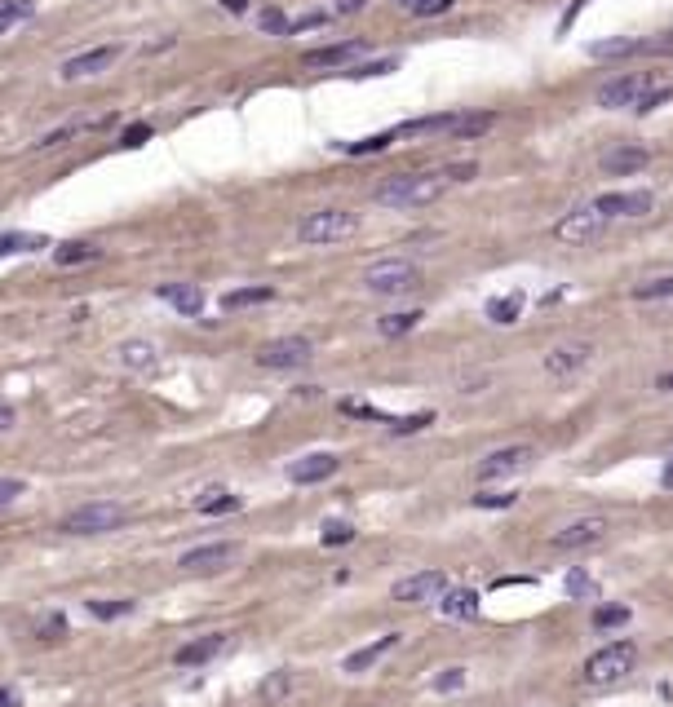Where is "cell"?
Returning <instances> with one entry per match:
<instances>
[{"label": "cell", "instance_id": "f1b7e54d", "mask_svg": "<svg viewBox=\"0 0 673 707\" xmlns=\"http://www.w3.org/2000/svg\"><path fill=\"white\" fill-rule=\"evenodd\" d=\"M275 301V288H235L222 297V310H249V305H267Z\"/></svg>", "mask_w": 673, "mask_h": 707}, {"label": "cell", "instance_id": "8992f818", "mask_svg": "<svg viewBox=\"0 0 673 707\" xmlns=\"http://www.w3.org/2000/svg\"><path fill=\"white\" fill-rule=\"evenodd\" d=\"M652 89H656V85H652L647 71H620V76H611V80L598 85V107H603V111H625V107L638 111V102H643Z\"/></svg>", "mask_w": 673, "mask_h": 707}, {"label": "cell", "instance_id": "f546056e", "mask_svg": "<svg viewBox=\"0 0 673 707\" xmlns=\"http://www.w3.org/2000/svg\"><path fill=\"white\" fill-rule=\"evenodd\" d=\"M416 323H421V310H395V314H382V319H377V332L395 341V337L412 332Z\"/></svg>", "mask_w": 673, "mask_h": 707}, {"label": "cell", "instance_id": "9f6ffc18", "mask_svg": "<svg viewBox=\"0 0 673 707\" xmlns=\"http://www.w3.org/2000/svg\"><path fill=\"white\" fill-rule=\"evenodd\" d=\"M656 389H665V394H673V371H665V376L656 380Z\"/></svg>", "mask_w": 673, "mask_h": 707}, {"label": "cell", "instance_id": "2e32d148", "mask_svg": "<svg viewBox=\"0 0 673 707\" xmlns=\"http://www.w3.org/2000/svg\"><path fill=\"white\" fill-rule=\"evenodd\" d=\"M652 164V150L647 146H611L603 150V173L607 177H634Z\"/></svg>", "mask_w": 673, "mask_h": 707}, {"label": "cell", "instance_id": "5bb4252c", "mask_svg": "<svg viewBox=\"0 0 673 707\" xmlns=\"http://www.w3.org/2000/svg\"><path fill=\"white\" fill-rule=\"evenodd\" d=\"M652 191H611V195H598L594 208L611 222V217H647L652 213Z\"/></svg>", "mask_w": 673, "mask_h": 707}, {"label": "cell", "instance_id": "6f0895ef", "mask_svg": "<svg viewBox=\"0 0 673 707\" xmlns=\"http://www.w3.org/2000/svg\"><path fill=\"white\" fill-rule=\"evenodd\" d=\"M226 9H231V13H244V9H249V0H226Z\"/></svg>", "mask_w": 673, "mask_h": 707}, {"label": "cell", "instance_id": "8fae6325", "mask_svg": "<svg viewBox=\"0 0 673 707\" xmlns=\"http://www.w3.org/2000/svg\"><path fill=\"white\" fill-rule=\"evenodd\" d=\"M603 226H607V217L589 204V208H571L567 217H558L554 222V239L558 243H589V239L603 235Z\"/></svg>", "mask_w": 673, "mask_h": 707}, {"label": "cell", "instance_id": "11a10c76", "mask_svg": "<svg viewBox=\"0 0 673 707\" xmlns=\"http://www.w3.org/2000/svg\"><path fill=\"white\" fill-rule=\"evenodd\" d=\"M580 4H585V0H571V9H567V18H562V27H571V18L580 13Z\"/></svg>", "mask_w": 673, "mask_h": 707}, {"label": "cell", "instance_id": "7bdbcfd3", "mask_svg": "<svg viewBox=\"0 0 673 707\" xmlns=\"http://www.w3.org/2000/svg\"><path fill=\"white\" fill-rule=\"evenodd\" d=\"M288 690H292V677H288V672H275L267 686H262V699H283Z\"/></svg>", "mask_w": 673, "mask_h": 707}, {"label": "cell", "instance_id": "30bf717a", "mask_svg": "<svg viewBox=\"0 0 673 707\" xmlns=\"http://www.w3.org/2000/svg\"><path fill=\"white\" fill-rule=\"evenodd\" d=\"M532 460H537V447L510 443V447H497V451H488V456L479 460V477H483V482H497V477H510V473L528 469Z\"/></svg>", "mask_w": 673, "mask_h": 707}, {"label": "cell", "instance_id": "7dc6e473", "mask_svg": "<svg viewBox=\"0 0 673 707\" xmlns=\"http://www.w3.org/2000/svg\"><path fill=\"white\" fill-rule=\"evenodd\" d=\"M146 137H151V124H129V128L120 133V142H125V146H142Z\"/></svg>", "mask_w": 673, "mask_h": 707}, {"label": "cell", "instance_id": "74e56055", "mask_svg": "<svg viewBox=\"0 0 673 707\" xmlns=\"http://www.w3.org/2000/svg\"><path fill=\"white\" fill-rule=\"evenodd\" d=\"M395 137H399V133L390 128V133H377V137H364V142H350L346 150H350V155H373V150H386V146H390Z\"/></svg>", "mask_w": 673, "mask_h": 707}, {"label": "cell", "instance_id": "9a60e30c", "mask_svg": "<svg viewBox=\"0 0 673 707\" xmlns=\"http://www.w3.org/2000/svg\"><path fill=\"white\" fill-rule=\"evenodd\" d=\"M337 469H341V460H337L332 451H310V456H301V460H292V465H288V482H297V486H315V482H328Z\"/></svg>", "mask_w": 673, "mask_h": 707}, {"label": "cell", "instance_id": "f5cc1de1", "mask_svg": "<svg viewBox=\"0 0 673 707\" xmlns=\"http://www.w3.org/2000/svg\"><path fill=\"white\" fill-rule=\"evenodd\" d=\"M13 420H18V416H13V407H9V402H0V434H9V429H13Z\"/></svg>", "mask_w": 673, "mask_h": 707}, {"label": "cell", "instance_id": "e0dca14e", "mask_svg": "<svg viewBox=\"0 0 673 707\" xmlns=\"http://www.w3.org/2000/svg\"><path fill=\"white\" fill-rule=\"evenodd\" d=\"M589 358H594V345H589V341H562V345H554V350L545 354V371H549V376H571V371H580Z\"/></svg>", "mask_w": 673, "mask_h": 707}, {"label": "cell", "instance_id": "277c9868", "mask_svg": "<svg viewBox=\"0 0 673 707\" xmlns=\"http://www.w3.org/2000/svg\"><path fill=\"white\" fill-rule=\"evenodd\" d=\"M125 522H129V508L103 500V504H80L76 513H67L58 531H67V535H107V531H120Z\"/></svg>", "mask_w": 673, "mask_h": 707}, {"label": "cell", "instance_id": "e575fe53", "mask_svg": "<svg viewBox=\"0 0 673 707\" xmlns=\"http://www.w3.org/2000/svg\"><path fill=\"white\" fill-rule=\"evenodd\" d=\"M562 589H567V597H576V601H598V584H594L585 571H567Z\"/></svg>", "mask_w": 673, "mask_h": 707}, {"label": "cell", "instance_id": "f907efd6", "mask_svg": "<svg viewBox=\"0 0 673 707\" xmlns=\"http://www.w3.org/2000/svg\"><path fill=\"white\" fill-rule=\"evenodd\" d=\"M0 707H22V695L13 686H0Z\"/></svg>", "mask_w": 673, "mask_h": 707}, {"label": "cell", "instance_id": "8d00e7d4", "mask_svg": "<svg viewBox=\"0 0 673 707\" xmlns=\"http://www.w3.org/2000/svg\"><path fill=\"white\" fill-rule=\"evenodd\" d=\"M629 623V605H598L594 610V628H620Z\"/></svg>", "mask_w": 673, "mask_h": 707}, {"label": "cell", "instance_id": "d590c367", "mask_svg": "<svg viewBox=\"0 0 673 707\" xmlns=\"http://www.w3.org/2000/svg\"><path fill=\"white\" fill-rule=\"evenodd\" d=\"M129 610H134V601H125V597H120V601H103V597L89 601V614H94V619H120V614H129Z\"/></svg>", "mask_w": 673, "mask_h": 707}, {"label": "cell", "instance_id": "3957f363", "mask_svg": "<svg viewBox=\"0 0 673 707\" xmlns=\"http://www.w3.org/2000/svg\"><path fill=\"white\" fill-rule=\"evenodd\" d=\"M634 663H638V646L634 641H611V646H603L585 659V681L589 686H611V681L629 677Z\"/></svg>", "mask_w": 673, "mask_h": 707}, {"label": "cell", "instance_id": "1f68e13d", "mask_svg": "<svg viewBox=\"0 0 673 707\" xmlns=\"http://www.w3.org/2000/svg\"><path fill=\"white\" fill-rule=\"evenodd\" d=\"M36 13V0H0V36H9L18 22Z\"/></svg>", "mask_w": 673, "mask_h": 707}, {"label": "cell", "instance_id": "4fadbf2b", "mask_svg": "<svg viewBox=\"0 0 673 707\" xmlns=\"http://www.w3.org/2000/svg\"><path fill=\"white\" fill-rule=\"evenodd\" d=\"M447 592V575L443 571H421V575H407L399 580L390 597L395 601H404V605H421V601H434V597H443Z\"/></svg>", "mask_w": 673, "mask_h": 707}, {"label": "cell", "instance_id": "ac0fdd59", "mask_svg": "<svg viewBox=\"0 0 673 707\" xmlns=\"http://www.w3.org/2000/svg\"><path fill=\"white\" fill-rule=\"evenodd\" d=\"M226 650V632H209V637H200V641H191V646H182L177 654H173V663L177 668H204L209 659H217Z\"/></svg>", "mask_w": 673, "mask_h": 707}, {"label": "cell", "instance_id": "db71d44e", "mask_svg": "<svg viewBox=\"0 0 673 707\" xmlns=\"http://www.w3.org/2000/svg\"><path fill=\"white\" fill-rule=\"evenodd\" d=\"M661 486H665V491H673V460L661 469Z\"/></svg>", "mask_w": 673, "mask_h": 707}, {"label": "cell", "instance_id": "7c38bea8", "mask_svg": "<svg viewBox=\"0 0 673 707\" xmlns=\"http://www.w3.org/2000/svg\"><path fill=\"white\" fill-rule=\"evenodd\" d=\"M607 535V517H576V522H567L562 531H554L549 535V544L558 549V553H571V549H589V544H598Z\"/></svg>", "mask_w": 673, "mask_h": 707}, {"label": "cell", "instance_id": "7a4b0ae2", "mask_svg": "<svg viewBox=\"0 0 673 707\" xmlns=\"http://www.w3.org/2000/svg\"><path fill=\"white\" fill-rule=\"evenodd\" d=\"M355 231H359V217H355V213H346V208H315V213H306V217H301L297 239H301V243H310V248H324V243H341V239H350Z\"/></svg>", "mask_w": 673, "mask_h": 707}, {"label": "cell", "instance_id": "4dcf8cb0", "mask_svg": "<svg viewBox=\"0 0 673 707\" xmlns=\"http://www.w3.org/2000/svg\"><path fill=\"white\" fill-rule=\"evenodd\" d=\"M195 508H200V513H235V508H240V495H231V491H222V486H209V491L195 500Z\"/></svg>", "mask_w": 673, "mask_h": 707}, {"label": "cell", "instance_id": "ba28073f", "mask_svg": "<svg viewBox=\"0 0 673 707\" xmlns=\"http://www.w3.org/2000/svg\"><path fill=\"white\" fill-rule=\"evenodd\" d=\"M235 544L231 540H213V544H200V549H186L182 557H177V566L186 571V575H217V571H226L231 562H235Z\"/></svg>", "mask_w": 673, "mask_h": 707}, {"label": "cell", "instance_id": "cb8c5ba5", "mask_svg": "<svg viewBox=\"0 0 673 707\" xmlns=\"http://www.w3.org/2000/svg\"><path fill=\"white\" fill-rule=\"evenodd\" d=\"M439 610H443L447 619H474V614H479V592L474 589H447L443 592V601H439Z\"/></svg>", "mask_w": 673, "mask_h": 707}, {"label": "cell", "instance_id": "816d5d0a", "mask_svg": "<svg viewBox=\"0 0 673 707\" xmlns=\"http://www.w3.org/2000/svg\"><path fill=\"white\" fill-rule=\"evenodd\" d=\"M364 4H368V0H337V13H341V18H350V13H359Z\"/></svg>", "mask_w": 673, "mask_h": 707}, {"label": "cell", "instance_id": "680465c9", "mask_svg": "<svg viewBox=\"0 0 673 707\" xmlns=\"http://www.w3.org/2000/svg\"><path fill=\"white\" fill-rule=\"evenodd\" d=\"M395 4H399V9H407V13H412V9H416L421 0H395Z\"/></svg>", "mask_w": 673, "mask_h": 707}, {"label": "cell", "instance_id": "44dd1931", "mask_svg": "<svg viewBox=\"0 0 673 707\" xmlns=\"http://www.w3.org/2000/svg\"><path fill=\"white\" fill-rule=\"evenodd\" d=\"M120 367H129V371H155L160 367V350L151 345V341H120Z\"/></svg>", "mask_w": 673, "mask_h": 707}, {"label": "cell", "instance_id": "d6a6232c", "mask_svg": "<svg viewBox=\"0 0 673 707\" xmlns=\"http://www.w3.org/2000/svg\"><path fill=\"white\" fill-rule=\"evenodd\" d=\"M634 301H669L673 297V274H661V279H643V283H634V292H629Z\"/></svg>", "mask_w": 673, "mask_h": 707}, {"label": "cell", "instance_id": "6da1fadb", "mask_svg": "<svg viewBox=\"0 0 673 707\" xmlns=\"http://www.w3.org/2000/svg\"><path fill=\"white\" fill-rule=\"evenodd\" d=\"M447 168L443 173H399V177H386L382 186H377V204L382 208H399V213H412V208H425V204H434V199H443V191H447Z\"/></svg>", "mask_w": 673, "mask_h": 707}, {"label": "cell", "instance_id": "f6af8a7d", "mask_svg": "<svg viewBox=\"0 0 673 707\" xmlns=\"http://www.w3.org/2000/svg\"><path fill=\"white\" fill-rule=\"evenodd\" d=\"M669 98H673V85H661V89H652V93L638 102V111H656V107H661V102H669Z\"/></svg>", "mask_w": 673, "mask_h": 707}, {"label": "cell", "instance_id": "ee69618b", "mask_svg": "<svg viewBox=\"0 0 673 707\" xmlns=\"http://www.w3.org/2000/svg\"><path fill=\"white\" fill-rule=\"evenodd\" d=\"M461 686H465V672H461V668H447L443 677H434V690H439V695H452V690H461Z\"/></svg>", "mask_w": 673, "mask_h": 707}, {"label": "cell", "instance_id": "836d02e7", "mask_svg": "<svg viewBox=\"0 0 673 707\" xmlns=\"http://www.w3.org/2000/svg\"><path fill=\"white\" fill-rule=\"evenodd\" d=\"M492 124H497V116H492V111H470V116L456 119V133H452V137H483Z\"/></svg>", "mask_w": 673, "mask_h": 707}, {"label": "cell", "instance_id": "60d3db41", "mask_svg": "<svg viewBox=\"0 0 673 707\" xmlns=\"http://www.w3.org/2000/svg\"><path fill=\"white\" fill-rule=\"evenodd\" d=\"M258 22H262V31H270V36H288V31H292V22H288L279 9H262Z\"/></svg>", "mask_w": 673, "mask_h": 707}, {"label": "cell", "instance_id": "d4e9b609", "mask_svg": "<svg viewBox=\"0 0 673 707\" xmlns=\"http://www.w3.org/2000/svg\"><path fill=\"white\" fill-rule=\"evenodd\" d=\"M456 111H452V116H425V119H407V124H399V128H395V133H399V137H430V133H447V137H452V133H456Z\"/></svg>", "mask_w": 673, "mask_h": 707}, {"label": "cell", "instance_id": "4316f807", "mask_svg": "<svg viewBox=\"0 0 673 707\" xmlns=\"http://www.w3.org/2000/svg\"><path fill=\"white\" fill-rule=\"evenodd\" d=\"M103 248L98 243H85V239H71V243H58L53 248V261L58 265H85V261H98Z\"/></svg>", "mask_w": 673, "mask_h": 707}, {"label": "cell", "instance_id": "ffe728a7", "mask_svg": "<svg viewBox=\"0 0 673 707\" xmlns=\"http://www.w3.org/2000/svg\"><path fill=\"white\" fill-rule=\"evenodd\" d=\"M368 45L364 40H341V45H324V49H310L301 62L306 67H346V62H355L359 53H364Z\"/></svg>", "mask_w": 673, "mask_h": 707}, {"label": "cell", "instance_id": "681fc988", "mask_svg": "<svg viewBox=\"0 0 673 707\" xmlns=\"http://www.w3.org/2000/svg\"><path fill=\"white\" fill-rule=\"evenodd\" d=\"M18 495H22V482H18V477H4V482H0V508H4L9 500H18Z\"/></svg>", "mask_w": 673, "mask_h": 707}, {"label": "cell", "instance_id": "9c48e42d", "mask_svg": "<svg viewBox=\"0 0 673 707\" xmlns=\"http://www.w3.org/2000/svg\"><path fill=\"white\" fill-rule=\"evenodd\" d=\"M310 358H315V345L306 337H279V341H267L258 350V362L270 371H292V367H306Z\"/></svg>", "mask_w": 673, "mask_h": 707}, {"label": "cell", "instance_id": "484cf974", "mask_svg": "<svg viewBox=\"0 0 673 707\" xmlns=\"http://www.w3.org/2000/svg\"><path fill=\"white\" fill-rule=\"evenodd\" d=\"M49 248V239L36 231H0V256H22V252H40Z\"/></svg>", "mask_w": 673, "mask_h": 707}, {"label": "cell", "instance_id": "c3c4849f", "mask_svg": "<svg viewBox=\"0 0 673 707\" xmlns=\"http://www.w3.org/2000/svg\"><path fill=\"white\" fill-rule=\"evenodd\" d=\"M324 22H328V13H306V18H297V22H292V31H288V36H297V31H315V27H324Z\"/></svg>", "mask_w": 673, "mask_h": 707}, {"label": "cell", "instance_id": "52a82bcc", "mask_svg": "<svg viewBox=\"0 0 673 707\" xmlns=\"http://www.w3.org/2000/svg\"><path fill=\"white\" fill-rule=\"evenodd\" d=\"M120 53H125V45H94V49H85V53H71V58L58 67V76H62V80L103 76V71H111V67L120 62Z\"/></svg>", "mask_w": 673, "mask_h": 707}, {"label": "cell", "instance_id": "ab89813d", "mask_svg": "<svg viewBox=\"0 0 673 707\" xmlns=\"http://www.w3.org/2000/svg\"><path fill=\"white\" fill-rule=\"evenodd\" d=\"M643 58H673V31L647 36V40H643Z\"/></svg>", "mask_w": 673, "mask_h": 707}, {"label": "cell", "instance_id": "bcb514c9", "mask_svg": "<svg viewBox=\"0 0 673 707\" xmlns=\"http://www.w3.org/2000/svg\"><path fill=\"white\" fill-rule=\"evenodd\" d=\"M452 4H456V0H421L412 13H416V18H434V13H447Z\"/></svg>", "mask_w": 673, "mask_h": 707}, {"label": "cell", "instance_id": "83f0119b", "mask_svg": "<svg viewBox=\"0 0 673 707\" xmlns=\"http://www.w3.org/2000/svg\"><path fill=\"white\" fill-rule=\"evenodd\" d=\"M519 314H523V292H505V297L488 301V319H492L497 328H510V323H519Z\"/></svg>", "mask_w": 673, "mask_h": 707}, {"label": "cell", "instance_id": "603a6c76", "mask_svg": "<svg viewBox=\"0 0 673 707\" xmlns=\"http://www.w3.org/2000/svg\"><path fill=\"white\" fill-rule=\"evenodd\" d=\"M395 646H399V632H386L382 641H373V646H364V650H355V654L346 659V672H368V668H373V663H377L382 654H390Z\"/></svg>", "mask_w": 673, "mask_h": 707}, {"label": "cell", "instance_id": "d6986e66", "mask_svg": "<svg viewBox=\"0 0 673 707\" xmlns=\"http://www.w3.org/2000/svg\"><path fill=\"white\" fill-rule=\"evenodd\" d=\"M155 297L168 301V305H173L177 314H186V319H195V314L204 310V292H200L195 283H160Z\"/></svg>", "mask_w": 673, "mask_h": 707}, {"label": "cell", "instance_id": "7402d4cb", "mask_svg": "<svg viewBox=\"0 0 673 707\" xmlns=\"http://www.w3.org/2000/svg\"><path fill=\"white\" fill-rule=\"evenodd\" d=\"M589 58H598V62H607V58H643V40L638 36H611V40L589 45Z\"/></svg>", "mask_w": 673, "mask_h": 707}, {"label": "cell", "instance_id": "b9f144b4", "mask_svg": "<svg viewBox=\"0 0 673 707\" xmlns=\"http://www.w3.org/2000/svg\"><path fill=\"white\" fill-rule=\"evenodd\" d=\"M474 504H479V508H510V504H514V495H510V491H479V495H474Z\"/></svg>", "mask_w": 673, "mask_h": 707}, {"label": "cell", "instance_id": "5b68a950", "mask_svg": "<svg viewBox=\"0 0 673 707\" xmlns=\"http://www.w3.org/2000/svg\"><path fill=\"white\" fill-rule=\"evenodd\" d=\"M416 283H421V270L407 256H386V261L368 265V274H364V288L377 297H399V292H412Z\"/></svg>", "mask_w": 673, "mask_h": 707}, {"label": "cell", "instance_id": "f35d334b", "mask_svg": "<svg viewBox=\"0 0 673 707\" xmlns=\"http://www.w3.org/2000/svg\"><path fill=\"white\" fill-rule=\"evenodd\" d=\"M319 540H324L328 549H332V544H350V540H355V526L332 517V522H324V535H319Z\"/></svg>", "mask_w": 673, "mask_h": 707}]
</instances>
